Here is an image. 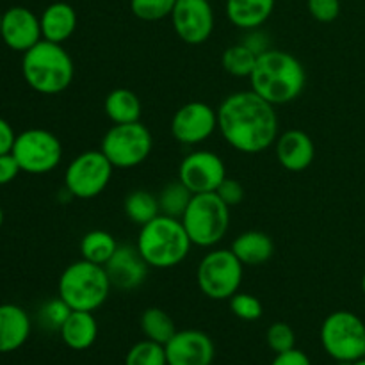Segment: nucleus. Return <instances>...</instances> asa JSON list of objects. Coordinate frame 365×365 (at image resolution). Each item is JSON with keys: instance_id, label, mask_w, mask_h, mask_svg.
Masks as SVG:
<instances>
[{"instance_id": "e433bc0d", "label": "nucleus", "mask_w": 365, "mask_h": 365, "mask_svg": "<svg viewBox=\"0 0 365 365\" xmlns=\"http://www.w3.org/2000/svg\"><path fill=\"white\" fill-rule=\"evenodd\" d=\"M239 43L246 46V48L252 50L257 57L262 56L264 52L271 48V43H269V36L262 31V29H250V31H245V36Z\"/></svg>"}, {"instance_id": "f257e3e1", "label": "nucleus", "mask_w": 365, "mask_h": 365, "mask_svg": "<svg viewBox=\"0 0 365 365\" xmlns=\"http://www.w3.org/2000/svg\"><path fill=\"white\" fill-rule=\"evenodd\" d=\"M217 130L232 148L248 155L266 152L280 135L274 106L252 89L232 93L220 103Z\"/></svg>"}, {"instance_id": "cd10ccee", "label": "nucleus", "mask_w": 365, "mask_h": 365, "mask_svg": "<svg viewBox=\"0 0 365 365\" xmlns=\"http://www.w3.org/2000/svg\"><path fill=\"white\" fill-rule=\"evenodd\" d=\"M191 198L192 192L189 191L178 178L175 182H170V184L164 185V187L160 189L159 195H157L160 214H166V216L178 217V220H180L182 214L187 209Z\"/></svg>"}, {"instance_id": "6e6552de", "label": "nucleus", "mask_w": 365, "mask_h": 365, "mask_svg": "<svg viewBox=\"0 0 365 365\" xmlns=\"http://www.w3.org/2000/svg\"><path fill=\"white\" fill-rule=\"evenodd\" d=\"M245 278V264L232 250H210L198 264L196 282L203 294L214 302H227L239 292Z\"/></svg>"}, {"instance_id": "412c9836", "label": "nucleus", "mask_w": 365, "mask_h": 365, "mask_svg": "<svg viewBox=\"0 0 365 365\" xmlns=\"http://www.w3.org/2000/svg\"><path fill=\"white\" fill-rule=\"evenodd\" d=\"M64 344L73 351H86L91 348L98 339V323L95 312L84 310H71L68 319L59 330Z\"/></svg>"}, {"instance_id": "a878e982", "label": "nucleus", "mask_w": 365, "mask_h": 365, "mask_svg": "<svg viewBox=\"0 0 365 365\" xmlns=\"http://www.w3.org/2000/svg\"><path fill=\"white\" fill-rule=\"evenodd\" d=\"M123 210L125 216L139 227H143L160 214L157 196L150 191H145V189H135V191L128 192L123 202Z\"/></svg>"}, {"instance_id": "c9c22d12", "label": "nucleus", "mask_w": 365, "mask_h": 365, "mask_svg": "<svg viewBox=\"0 0 365 365\" xmlns=\"http://www.w3.org/2000/svg\"><path fill=\"white\" fill-rule=\"evenodd\" d=\"M216 195L220 196L228 207H234L239 205V203L242 202V198H245V187H242L239 180L227 177L221 182L220 187L216 189Z\"/></svg>"}, {"instance_id": "4468645a", "label": "nucleus", "mask_w": 365, "mask_h": 365, "mask_svg": "<svg viewBox=\"0 0 365 365\" xmlns=\"http://www.w3.org/2000/svg\"><path fill=\"white\" fill-rule=\"evenodd\" d=\"M170 18L175 34L187 45H203L209 41L216 25L209 0H177Z\"/></svg>"}, {"instance_id": "37998d69", "label": "nucleus", "mask_w": 365, "mask_h": 365, "mask_svg": "<svg viewBox=\"0 0 365 365\" xmlns=\"http://www.w3.org/2000/svg\"><path fill=\"white\" fill-rule=\"evenodd\" d=\"M2 225H4V210L2 207H0V228H2Z\"/></svg>"}, {"instance_id": "7ed1b4c3", "label": "nucleus", "mask_w": 365, "mask_h": 365, "mask_svg": "<svg viewBox=\"0 0 365 365\" xmlns=\"http://www.w3.org/2000/svg\"><path fill=\"white\" fill-rule=\"evenodd\" d=\"M21 75L32 91L53 96L70 88L75 64L63 45L41 39L21 57Z\"/></svg>"}, {"instance_id": "0eeeda50", "label": "nucleus", "mask_w": 365, "mask_h": 365, "mask_svg": "<svg viewBox=\"0 0 365 365\" xmlns=\"http://www.w3.org/2000/svg\"><path fill=\"white\" fill-rule=\"evenodd\" d=\"M321 346L328 356L353 364L365 356V323L349 310H335L321 324Z\"/></svg>"}, {"instance_id": "4c0bfd02", "label": "nucleus", "mask_w": 365, "mask_h": 365, "mask_svg": "<svg viewBox=\"0 0 365 365\" xmlns=\"http://www.w3.org/2000/svg\"><path fill=\"white\" fill-rule=\"evenodd\" d=\"M21 173L16 159L13 153H4L0 155V185H7Z\"/></svg>"}, {"instance_id": "20e7f679", "label": "nucleus", "mask_w": 365, "mask_h": 365, "mask_svg": "<svg viewBox=\"0 0 365 365\" xmlns=\"http://www.w3.org/2000/svg\"><path fill=\"white\" fill-rule=\"evenodd\" d=\"M135 248L148 267L170 269L187 259L192 242L182 220L159 214L152 221L139 227Z\"/></svg>"}, {"instance_id": "2eb2a0df", "label": "nucleus", "mask_w": 365, "mask_h": 365, "mask_svg": "<svg viewBox=\"0 0 365 365\" xmlns=\"http://www.w3.org/2000/svg\"><path fill=\"white\" fill-rule=\"evenodd\" d=\"M0 39L7 48L25 53L43 39L39 16L24 6H13L2 13Z\"/></svg>"}, {"instance_id": "f03ea898", "label": "nucleus", "mask_w": 365, "mask_h": 365, "mask_svg": "<svg viewBox=\"0 0 365 365\" xmlns=\"http://www.w3.org/2000/svg\"><path fill=\"white\" fill-rule=\"evenodd\" d=\"M248 81L252 91L277 107L294 102L302 96L307 86V71L296 56L269 48L257 57Z\"/></svg>"}, {"instance_id": "6ab92c4d", "label": "nucleus", "mask_w": 365, "mask_h": 365, "mask_svg": "<svg viewBox=\"0 0 365 365\" xmlns=\"http://www.w3.org/2000/svg\"><path fill=\"white\" fill-rule=\"evenodd\" d=\"M32 323L27 310L16 303L0 305V353L20 349L31 337Z\"/></svg>"}, {"instance_id": "f3484780", "label": "nucleus", "mask_w": 365, "mask_h": 365, "mask_svg": "<svg viewBox=\"0 0 365 365\" xmlns=\"http://www.w3.org/2000/svg\"><path fill=\"white\" fill-rule=\"evenodd\" d=\"M274 153L284 170L302 173L312 166L316 159V145L305 130L289 128L274 141Z\"/></svg>"}, {"instance_id": "1a4fd4ad", "label": "nucleus", "mask_w": 365, "mask_h": 365, "mask_svg": "<svg viewBox=\"0 0 365 365\" xmlns=\"http://www.w3.org/2000/svg\"><path fill=\"white\" fill-rule=\"evenodd\" d=\"M100 150L114 170H132L150 157L153 150L152 132L141 121L113 125L102 138Z\"/></svg>"}, {"instance_id": "f704fd0d", "label": "nucleus", "mask_w": 365, "mask_h": 365, "mask_svg": "<svg viewBox=\"0 0 365 365\" xmlns=\"http://www.w3.org/2000/svg\"><path fill=\"white\" fill-rule=\"evenodd\" d=\"M309 13L321 24H331L341 14V0H307Z\"/></svg>"}, {"instance_id": "bb28decb", "label": "nucleus", "mask_w": 365, "mask_h": 365, "mask_svg": "<svg viewBox=\"0 0 365 365\" xmlns=\"http://www.w3.org/2000/svg\"><path fill=\"white\" fill-rule=\"evenodd\" d=\"M141 330L145 334V337L148 341L159 342V344L166 346L170 342V339L177 334V328H175V321L171 319V316L168 312H164L159 307H150L145 312L141 314Z\"/></svg>"}, {"instance_id": "9d476101", "label": "nucleus", "mask_w": 365, "mask_h": 365, "mask_svg": "<svg viewBox=\"0 0 365 365\" xmlns=\"http://www.w3.org/2000/svg\"><path fill=\"white\" fill-rule=\"evenodd\" d=\"M11 153L24 173L46 175L59 168L63 145L53 132L36 127L16 134Z\"/></svg>"}, {"instance_id": "b1692460", "label": "nucleus", "mask_w": 365, "mask_h": 365, "mask_svg": "<svg viewBox=\"0 0 365 365\" xmlns=\"http://www.w3.org/2000/svg\"><path fill=\"white\" fill-rule=\"evenodd\" d=\"M103 110L114 125L134 123V121H141L143 103L134 91L127 88H118L107 93L103 100Z\"/></svg>"}, {"instance_id": "c85d7f7f", "label": "nucleus", "mask_w": 365, "mask_h": 365, "mask_svg": "<svg viewBox=\"0 0 365 365\" xmlns=\"http://www.w3.org/2000/svg\"><path fill=\"white\" fill-rule=\"evenodd\" d=\"M257 56L250 48H246L242 43L232 45L221 53V66L232 77L250 78L253 68H255Z\"/></svg>"}, {"instance_id": "393cba45", "label": "nucleus", "mask_w": 365, "mask_h": 365, "mask_svg": "<svg viewBox=\"0 0 365 365\" xmlns=\"http://www.w3.org/2000/svg\"><path fill=\"white\" fill-rule=\"evenodd\" d=\"M118 242L113 234L106 230H91L81 239V255L88 262L106 266L118 250Z\"/></svg>"}, {"instance_id": "423d86ee", "label": "nucleus", "mask_w": 365, "mask_h": 365, "mask_svg": "<svg viewBox=\"0 0 365 365\" xmlns=\"http://www.w3.org/2000/svg\"><path fill=\"white\" fill-rule=\"evenodd\" d=\"M182 225L192 246L214 248L220 245L230 228V207L216 192L192 195L187 209L182 214Z\"/></svg>"}, {"instance_id": "7c9ffc66", "label": "nucleus", "mask_w": 365, "mask_h": 365, "mask_svg": "<svg viewBox=\"0 0 365 365\" xmlns=\"http://www.w3.org/2000/svg\"><path fill=\"white\" fill-rule=\"evenodd\" d=\"M177 0H130V11L141 21H160L171 16Z\"/></svg>"}, {"instance_id": "c03bdc74", "label": "nucleus", "mask_w": 365, "mask_h": 365, "mask_svg": "<svg viewBox=\"0 0 365 365\" xmlns=\"http://www.w3.org/2000/svg\"><path fill=\"white\" fill-rule=\"evenodd\" d=\"M0 27H2V13H0Z\"/></svg>"}, {"instance_id": "ddd939ff", "label": "nucleus", "mask_w": 365, "mask_h": 365, "mask_svg": "<svg viewBox=\"0 0 365 365\" xmlns=\"http://www.w3.org/2000/svg\"><path fill=\"white\" fill-rule=\"evenodd\" d=\"M227 177V166L223 159L210 150H195L187 153L178 166V180L192 195L216 192Z\"/></svg>"}, {"instance_id": "79ce46f5", "label": "nucleus", "mask_w": 365, "mask_h": 365, "mask_svg": "<svg viewBox=\"0 0 365 365\" xmlns=\"http://www.w3.org/2000/svg\"><path fill=\"white\" fill-rule=\"evenodd\" d=\"M360 287H362V292H364V296H365V273H364V277H362V282H360Z\"/></svg>"}, {"instance_id": "ea45409f", "label": "nucleus", "mask_w": 365, "mask_h": 365, "mask_svg": "<svg viewBox=\"0 0 365 365\" xmlns=\"http://www.w3.org/2000/svg\"><path fill=\"white\" fill-rule=\"evenodd\" d=\"M14 139H16V132H14L13 125L0 116V155H4V153H11V150H13V145H14Z\"/></svg>"}, {"instance_id": "2f4dec72", "label": "nucleus", "mask_w": 365, "mask_h": 365, "mask_svg": "<svg viewBox=\"0 0 365 365\" xmlns=\"http://www.w3.org/2000/svg\"><path fill=\"white\" fill-rule=\"evenodd\" d=\"M232 314L241 321H259L264 314V307L259 298L248 292H235L230 299H228Z\"/></svg>"}, {"instance_id": "4be33fe9", "label": "nucleus", "mask_w": 365, "mask_h": 365, "mask_svg": "<svg viewBox=\"0 0 365 365\" xmlns=\"http://www.w3.org/2000/svg\"><path fill=\"white\" fill-rule=\"evenodd\" d=\"M277 0H227L225 11L234 27L241 31L259 29L266 24L274 11Z\"/></svg>"}, {"instance_id": "a211bd4d", "label": "nucleus", "mask_w": 365, "mask_h": 365, "mask_svg": "<svg viewBox=\"0 0 365 365\" xmlns=\"http://www.w3.org/2000/svg\"><path fill=\"white\" fill-rule=\"evenodd\" d=\"M103 267L109 274L110 285L121 291L138 289L148 274V264L143 260L135 246L120 245Z\"/></svg>"}, {"instance_id": "9b49d317", "label": "nucleus", "mask_w": 365, "mask_h": 365, "mask_svg": "<svg viewBox=\"0 0 365 365\" xmlns=\"http://www.w3.org/2000/svg\"><path fill=\"white\" fill-rule=\"evenodd\" d=\"M114 166L102 150H88L71 159L64 171V189L78 200H93L102 195L113 178Z\"/></svg>"}, {"instance_id": "58836bf2", "label": "nucleus", "mask_w": 365, "mask_h": 365, "mask_svg": "<svg viewBox=\"0 0 365 365\" xmlns=\"http://www.w3.org/2000/svg\"><path fill=\"white\" fill-rule=\"evenodd\" d=\"M271 365H312V362L305 351L294 348L285 353H278Z\"/></svg>"}, {"instance_id": "72a5a7b5", "label": "nucleus", "mask_w": 365, "mask_h": 365, "mask_svg": "<svg viewBox=\"0 0 365 365\" xmlns=\"http://www.w3.org/2000/svg\"><path fill=\"white\" fill-rule=\"evenodd\" d=\"M70 314L71 309L68 307V303L57 296L56 299H50V302H46L45 305L39 309V321H41L43 327L48 328V330L59 331Z\"/></svg>"}, {"instance_id": "a19ab883", "label": "nucleus", "mask_w": 365, "mask_h": 365, "mask_svg": "<svg viewBox=\"0 0 365 365\" xmlns=\"http://www.w3.org/2000/svg\"><path fill=\"white\" fill-rule=\"evenodd\" d=\"M349 365H365V356H364V359H360V360H356V362H353V364H349Z\"/></svg>"}, {"instance_id": "f8f14e48", "label": "nucleus", "mask_w": 365, "mask_h": 365, "mask_svg": "<svg viewBox=\"0 0 365 365\" xmlns=\"http://www.w3.org/2000/svg\"><path fill=\"white\" fill-rule=\"evenodd\" d=\"M170 128L180 145H202L217 130V109L198 100L184 103L175 110Z\"/></svg>"}, {"instance_id": "473e14b6", "label": "nucleus", "mask_w": 365, "mask_h": 365, "mask_svg": "<svg viewBox=\"0 0 365 365\" xmlns=\"http://www.w3.org/2000/svg\"><path fill=\"white\" fill-rule=\"evenodd\" d=\"M266 342L271 348V351L278 355V353H285L289 349L296 348V334L291 324L278 321V323H273L267 328Z\"/></svg>"}, {"instance_id": "c756f323", "label": "nucleus", "mask_w": 365, "mask_h": 365, "mask_svg": "<svg viewBox=\"0 0 365 365\" xmlns=\"http://www.w3.org/2000/svg\"><path fill=\"white\" fill-rule=\"evenodd\" d=\"M125 365H168L166 349L163 344L148 339L139 341L128 349Z\"/></svg>"}, {"instance_id": "5701e85b", "label": "nucleus", "mask_w": 365, "mask_h": 365, "mask_svg": "<svg viewBox=\"0 0 365 365\" xmlns=\"http://www.w3.org/2000/svg\"><path fill=\"white\" fill-rule=\"evenodd\" d=\"M230 250L245 266H262L273 257V239L260 230H248L239 234L232 242Z\"/></svg>"}, {"instance_id": "39448f33", "label": "nucleus", "mask_w": 365, "mask_h": 365, "mask_svg": "<svg viewBox=\"0 0 365 365\" xmlns=\"http://www.w3.org/2000/svg\"><path fill=\"white\" fill-rule=\"evenodd\" d=\"M109 274L106 267L81 259L64 267L57 284V294L71 310L95 312L110 294Z\"/></svg>"}, {"instance_id": "aec40b11", "label": "nucleus", "mask_w": 365, "mask_h": 365, "mask_svg": "<svg viewBox=\"0 0 365 365\" xmlns=\"http://www.w3.org/2000/svg\"><path fill=\"white\" fill-rule=\"evenodd\" d=\"M39 24H41L43 39L63 45L77 31V11L71 4L63 2V0L52 2L43 9Z\"/></svg>"}, {"instance_id": "dca6fc26", "label": "nucleus", "mask_w": 365, "mask_h": 365, "mask_svg": "<svg viewBox=\"0 0 365 365\" xmlns=\"http://www.w3.org/2000/svg\"><path fill=\"white\" fill-rule=\"evenodd\" d=\"M164 349L168 365H212L216 355L212 339L202 330H177Z\"/></svg>"}]
</instances>
